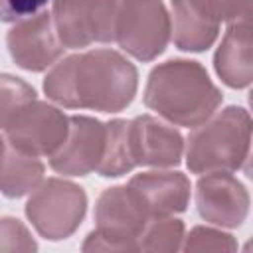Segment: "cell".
Listing matches in <instances>:
<instances>
[{
	"instance_id": "6da1fadb",
	"label": "cell",
	"mask_w": 253,
	"mask_h": 253,
	"mask_svg": "<svg viewBox=\"0 0 253 253\" xmlns=\"http://www.w3.org/2000/svg\"><path fill=\"white\" fill-rule=\"evenodd\" d=\"M136 67L115 49L73 53L57 63L43 79L45 95L67 109L119 113L136 95Z\"/></svg>"
},
{
	"instance_id": "7a4b0ae2",
	"label": "cell",
	"mask_w": 253,
	"mask_h": 253,
	"mask_svg": "<svg viewBox=\"0 0 253 253\" xmlns=\"http://www.w3.org/2000/svg\"><path fill=\"white\" fill-rule=\"evenodd\" d=\"M221 103V91L211 83L202 63L170 59L156 65L146 81L144 105L178 126L194 128L208 121Z\"/></svg>"
},
{
	"instance_id": "3957f363",
	"label": "cell",
	"mask_w": 253,
	"mask_h": 253,
	"mask_svg": "<svg viewBox=\"0 0 253 253\" xmlns=\"http://www.w3.org/2000/svg\"><path fill=\"white\" fill-rule=\"evenodd\" d=\"M251 117L241 107H227L194 126L186 142L192 174L235 172L249 158Z\"/></svg>"
},
{
	"instance_id": "277c9868",
	"label": "cell",
	"mask_w": 253,
	"mask_h": 253,
	"mask_svg": "<svg viewBox=\"0 0 253 253\" xmlns=\"http://www.w3.org/2000/svg\"><path fill=\"white\" fill-rule=\"evenodd\" d=\"M150 215L128 186L107 188L95 206L97 227L83 251H138V237Z\"/></svg>"
},
{
	"instance_id": "5b68a950",
	"label": "cell",
	"mask_w": 253,
	"mask_h": 253,
	"mask_svg": "<svg viewBox=\"0 0 253 253\" xmlns=\"http://www.w3.org/2000/svg\"><path fill=\"white\" fill-rule=\"evenodd\" d=\"M87 196L83 188L61 178L40 182L26 204V215L36 231L51 241L69 237L83 221Z\"/></svg>"
},
{
	"instance_id": "8992f818",
	"label": "cell",
	"mask_w": 253,
	"mask_h": 253,
	"mask_svg": "<svg viewBox=\"0 0 253 253\" xmlns=\"http://www.w3.org/2000/svg\"><path fill=\"white\" fill-rule=\"evenodd\" d=\"M170 40V16L160 0H121L115 42L132 57L152 61Z\"/></svg>"
},
{
	"instance_id": "52a82bcc",
	"label": "cell",
	"mask_w": 253,
	"mask_h": 253,
	"mask_svg": "<svg viewBox=\"0 0 253 253\" xmlns=\"http://www.w3.org/2000/svg\"><path fill=\"white\" fill-rule=\"evenodd\" d=\"M121 0H53V26L63 47L115 42Z\"/></svg>"
},
{
	"instance_id": "ba28073f",
	"label": "cell",
	"mask_w": 253,
	"mask_h": 253,
	"mask_svg": "<svg viewBox=\"0 0 253 253\" xmlns=\"http://www.w3.org/2000/svg\"><path fill=\"white\" fill-rule=\"evenodd\" d=\"M69 117L57 107L34 99L4 130L6 138L30 156H51L65 140Z\"/></svg>"
},
{
	"instance_id": "9c48e42d",
	"label": "cell",
	"mask_w": 253,
	"mask_h": 253,
	"mask_svg": "<svg viewBox=\"0 0 253 253\" xmlns=\"http://www.w3.org/2000/svg\"><path fill=\"white\" fill-rule=\"evenodd\" d=\"M8 51L16 65L28 71H43L63 55L49 12H38L14 24L6 36Z\"/></svg>"
},
{
	"instance_id": "30bf717a",
	"label": "cell",
	"mask_w": 253,
	"mask_h": 253,
	"mask_svg": "<svg viewBox=\"0 0 253 253\" xmlns=\"http://www.w3.org/2000/svg\"><path fill=\"white\" fill-rule=\"evenodd\" d=\"M105 150V125L93 117H69L63 144L49 156V166L65 176H87L97 170Z\"/></svg>"
},
{
	"instance_id": "8fae6325",
	"label": "cell",
	"mask_w": 253,
	"mask_h": 253,
	"mask_svg": "<svg viewBox=\"0 0 253 253\" xmlns=\"http://www.w3.org/2000/svg\"><path fill=\"white\" fill-rule=\"evenodd\" d=\"M200 215L221 227H237L249 211V194L231 172H208L196 184Z\"/></svg>"
},
{
	"instance_id": "7c38bea8",
	"label": "cell",
	"mask_w": 253,
	"mask_h": 253,
	"mask_svg": "<svg viewBox=\"0 0 253 253\" xmlns=\"http://www.w3.org/2000/svg\"><path fill=\"white\" fill-rule=\"evenodd\" d=\"M128 146L134 166H176L182 160L184 138L164 121L140 115L128 121Z\"/></svg>"
},
{
	"instance_id": "4fadbf2b",
	"label": "cell",
	"mask_w": 253,
	"mask_h": 253,
	"mask_svg": "<svg viewBox=\"0 0 253 253\" xmlns=\"http://www.w3.org/2000/svg\"><path fill=\"white\" fill-rule=\"evenodd\" d=\"M126 186L150 217L180 213L190 200V180L182 172H142L132 176Z\"/></svg>"
},
{
	"instance_id": "5bb4252c",
	"label": "cell",
	"mask_w": 253,
	"mask_h": 253,
	"mask_svg": "<svg viewBox=\"0 0 253 253\" xmlns=\"http://www.w3.org/2000/svg\"><path fill=\"white\" fill-rule=\"evenodd\" d=\"M215 73L221 81L233 89L247 87L253 77L251 63V24L249 18H241L231 22L227 28L215 57H213Z\"/></svg>"
},
{
	"instance_id": "9a60e30c",
	"label": "cell",
	"mask_w": 253,
	"mask_h": 253,
	"mask_svg": "<svg viewBox=\"0 0 253 253\" xmlns=\"http://www.w3.org/2000/svg\"><path fill=\"white\" fill-rule=\"evenodd\" d=\"M42 180V160L18 150L4 134H0V192L8 198H20L32 192Z\"/></svg>"
},
{
	"instance_id": "2e32d148",
	"label": "cell",
	"mask_w": 253,
	"mask_h": 253,
	"mask_svg": "<svg viewBox=\"0 0 253 253\" xmlns=\"http://www.w3.org/2000/svg\"><path fill=\"white\" fill-rule=\"evenodd\" d=\"M170 34L178 49L204 51L208 49L219 32V24L204 16L190 0H172Z\"/></svg>"
},
{
	"instance_id": "e0dca14e",
	"label": "cell",
	"mask_w": 253,
	"mask_h": 253,
	"mask_svg": "<svg viewBox=\"0 0 253 253\" xmlns=\"http://www.w3.org/2000/svg\"><path fill=\"white\" fill-rule=\"evenodd\" d=\"M134 168L128 146V121L115 119L105 125V150L97 166V174L105 178H117Z\"/></svg>"
},
{
	"instance_id": "ac0fdd59",
	"label": "cell",
	"mask_w": 253,
	"mask_h": 253,
	"mask_svg": "<svg viewBox=\"0 0 253 253\" xmlns=\"http://www.w3.org/2000/svg\"><path fill=\"white\" fill-rule=\"evenodd\" d=\"M184 237V223L170 215H154L138 237L142 251H176Z\"/></svg>"
},
{
	"instance_id": "d6986e66",
	"label": "cell",
	"mask_w": 253,
	"mask_h": 253,
	"mask_svg": "<svg viewBox=\"0 0 253 253\" xmlns=\"http://www.w3.org/2000/svg\"><path fill=\"white\" fill-rule=\"evenodd\" d=\"M36 99V89L20 77L0 73V130H6L12 121Z\"/></svg>"
},
{
	"instance_id": "ffe728a7",
	"label": "cell",
	"mask_w": 253,
	"mask_h": 253,
	"mask_svg": "<svg viewBox=\"0 0 253 253\" xmlns=\"http://www.w3.org/2000/svg\"><path fill=\"white\" fill-rule=\"evenodd\" d=\"M211 22H235L251 18V0H190Z\"/></svg>"
},
{
	"instance_id": "44dd1931",
	"label": "cell",
	"mask_w": 253,
	"mask_h": 253,
	"mask_svg": "<svg viewBox=\"0 0 253 253\" xmlns=\"http://www.w3.org/2000/svg\"><path fill=\"white\" fill-rule=\"evenodd\" d=\"M38 245L26 225L16 217L0 219V251H36Z\"/></svg>"
},
{
	"instance_id": "7402d4cb",
	"label": "cell",
	"mask_w": 253,
	"mask_h": 253,
	"mask_svg": "<svg viewBox=\"0 0 253 253\" xmlns=\"http://www.w3.org/2000/svg\"><path fill=\"white\" fill-rule=\"evenodd\" d=\"M235 241L231 235L210 229V227H194L188 235L184 251H233Z\"/></svg>"
},
{
	"instance_id": "603a6c76",
	"label": "cell",
	"mask_w": 253,
	"mask_h": 253,
	"mask_svg": "<svg viewBox=\"0 0 253 253\" xmlns=\"http://www.w3.org/2000/svg\"><path fill=\"white\" fill-rule=\"evenodd\" d=\"M49 0H0V22H20L38 14Z\"/></svg>"
}]
</instances>
